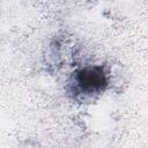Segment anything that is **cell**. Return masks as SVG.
Here are the masks:
<instances>
[{
  "label": "cell",
  "mask_w": 148,
  "mask_h": 148,
  "mask_svg": "<svg viewBox=\"0 0 148 148\" xmlns=\"http://www.w3.org/2000/svg\"><path fill=\"white\" fill-rule=\"evenodd\" d=\"M106 75L102 67H86L76 72L75 84L81 92H97L105 88Z\"/></svg>",
  "instance_id": "obj_1"
}]
</instances>
